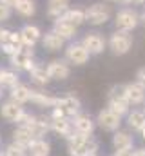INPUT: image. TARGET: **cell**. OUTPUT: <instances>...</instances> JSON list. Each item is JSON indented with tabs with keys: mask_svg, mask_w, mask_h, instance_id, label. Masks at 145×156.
Instances as JSON below:
<instances>
[{
	"mask_svg": "<svg viewBox=\"0 0 145 156\" xmlns=\"http://www.w3.org/2000/svg\"><path fill=\"white\" fill-rule=\"evenodd\" d=\"M33 47H22L20 51H16L13 56H9V64L13 69L16 71H31L35 67V60H33Z\"/></svg>",
	"mask_w": 145,
	"mask_h": 156,
	"instance_id": "7",
	"label": "cell"
},
{
	"mask_svg": "<svg viewBox=\"0 0 145 156\" xmlns=\"http://www.w3.org/2000/svg\"><path fill=\"white\" fill-rule=\"evenodd\" d=\"M2 94H4V93H2V85H0V98H2Z\"/></svg>",
	"mask_w": 145,
	"mask_h": 156,
	"instance_id": "41",
	"label": "cell"
},
{
	"mask_svg": "<svg viewBox=\"0 0 145 156\" xmlns=\"http://www.w3.org/2000/svg\"><path fill=\"white\" fill-rule=\"evenodd\" d=\"M0 156H4V154H0Z\"/></svg>",
	"mask_w": 145,
	"mask_h": 156,
	"instance_id": "46",
	"label": "cell"
},
{
	"mask_svg": "<svg viewBox=\"0 0 145 156\" xmlns=\"http://www.w3.org/2000/svg\"><path fill=\"white\" fill-rule=\"evenodd\" d=\"M125 93L131 102V105H143L145 104V87L140 82H129L125 83Z\"/></svg>",
	"mask_w": 145,
	"mask_h": 156,
	"instance_id": "15",
	"label": "cell"
},
{
	"mask_svg": "<svg viewBox=\"0 0 145 156\" xmlns=\"http://www.w3.org/2000/svg\"><path fill=\"white\" fill-rule=\"evenodd\" d=\"M9 16H11V5H7V4H4V2H0V24H2V22H5Z\"/></svg>",
	"mask_w": 145,
	"mask_h": 156,
	"instance_id": "31",
	"label": "cell"
},
{
	"mask_svg": "<svg viewBox=\"0 0 145 156\" xmlns=\"http://www.w3.org/2000/svg\"><path fill=\"white\" fill-rule=\"evenodd\" d=\"M22 115H24V107L20 104L13 102V100H7V102H4L0 105V116L4 118V120H7V122H13L15 123Z\"/></svg>",
	"mask_w": 145,
	"mask_h": 156,
	"instance_id": "16",
	"label": "cell"
},
{
	"mask_svg": "<svg viewBox=\"0 0 145 156\" xmlns=\"http://www.w3.org/2000/svg\"><path fill=\"white\" fill-rule=\"evenodd\" d=\"M53 31H55V33H58L62 38L67 42V40H72L74 37H76L78 27H76V26H72L71 22L64 20V18H58V20H55V22H53Z\"/></svg>",
	"mask_w": 145,
	"mask_h": 156,
	"instance_id": "18",
	"label": "cell"
},
{
	"mask_svg": "<svg viewBox=\"0 0 145 156\" xmlns=\"http://www.w3.org/2000/svg\"><path fill=\"white\" fill-rule=\"evenodd\" d=\"M58 96H53L51 93L40 91V89H31V102L40 109H53L56 105Z\"/></svg>",
	"mask_w": 145,
	"mask_h": 156,
	"instance_id": "14",
	"label": "cell"
},
{
	"mask_svg": "<svg viewBox=\"0 0 145 156\" xmlns=\"http://www.w3.org/2000/svg\"><path fill=\"white\" fill-rule=\"evenodd\" d=\"M0 144H2V138H0Z\"/></svg>",
	"mask_w": 145,
	"mask_h": 156,
	"instance_id": "44",
	"label": "cell"
},
{
	"mask_svg": "<svg viewBox=\"0 0 145 156\" xmlns=\"http://www.w3.org/2000/svg\"><path fill=\"white\" fill-rule=\"evenodd\" d=\"M16 51H20V47H16V45H13V44H9V42H7V44H2V45H0V53H2V55H7V56H13V55H15Z\"/></svg>",
	"mask_w": 145,
	"mask_h": 156,
	"instance_id": "30",
	"label": "cell"
},
{
	"mask_svg": "<svg viewBox=\"0 0 145 156\" xmlns=\"http://www.w3.org/2000/svg\"><path fill=\"white\" fill-rule=\"evenodd\" d=\"M134 156H145V145L143 147H136L134 149Z\"/></svg>",
	"mask_w": 145,
	"mask_h": 156,
	"instance_id": "36",
	"label": "cell"
},
{
	"mask_svg": "<svg viewBox=\"0 0 145 156\" xmlns=\"http://www.w3.org/2000/svg\"><path fill=\"white\" fill-rule=\"evenodd\" d=\"M122 120L123 116H120L118 113H114L112 109L104 107L98 115H96V125L107 133H116L120 127H122Z\"/></svg>",
	"mask_w": 145,
	"mask_h": 156,
	"instance_id": "6",
	"label": "cell"
},
{
	"mask_svg": "<svg viewBox=\"0 0 145 156\" xmlns=\"http://www.w3.org/2000/svg\"><path fill=\"white\" fill-rule=\"evenodd\" d=\"M69 5H71V0H47V16L53 20H58L69 9Z\"/></svg>",
	"mask_w": 145,
	"mask_h": 156,
	"instance_id": "21",
	"label": "cell"
},
{
	"mask_svg": "<svg viewBox=\"0 0 145 156\" xmlns=\"http://www.w3.org/2000/svg\"><path fill=\"white\" fill-rule=\"evenodd\" d=\"M15 9H16L18 15L29 18V16H33L36 13V4H35V0H16Z\"/></svg>",
	"mask_w": 145,
	"mask_h": 156,
	"instance_id": "27",
	"label": "cell"
},
{
	"mask_svg": "<svg viewBox=\"0 0 145 156\" xmlns=\"http://www.w3.org/2000/svg\"><path fill=\"white\" fill-rule=\"evenodd\" d=\"M11 33H13V31H9V29H4V27H0V45H2V44H7V42H9V37H11Z\"/></svg>",
	"mask_w": 145,
	"mask_h": 156,
	"instance_id": "33",
	"label": "cell"
},
{
	"mask_svg": "<svg viewBox=\"0 0 145 156\" xmlns=\"http://www.w3.org/2000/svg\"><path fill=\"white\" fill-rule=\"evenodd\" d=\"M64 20L71 22L72 26L80 27L82 24H85V9H80V7H69L64 15H62Z\"/></svg>",
	"mask_w": 145,
	"mask_h": 156,
	"instance_id": "24",
	"label": "cell"
},
{
	"mask_svg": "<svg viewBox=\"0 0 145 156\" xmlns=\"http://www.w3.org/2000/svg\"><path fill=\"white\" fill-rule=\"evenodd\" d=\"M18 83H20V80H18V73L15 69H2V75H0V85L2 87L13 89Z\"/></svg>",
	"mask_w": 145,
	"mask_h": 156,
	"instance_id": "28",
	"label": "cell"
},
{
	"mask_svg": "<svg viewBox=\"0 0 145 156\" xmlns=\"http://www.w3.org/2000/svg\"><path fill=\"white\" fill-rule=\"evenodd\" d=\"M143 109H145V104H143Z\"/></svg>",
	"mask_w": 145,
	"mask_h": 156,
	"instance_id": "45",
	"label": "cell"
},
{
	"mask_svg": "<svg viewBox=\"0 0 145 156\" xmlns=\"http://www.w3.org/2000/svg\"><path fill=\"white\" fill-rule=\"evenodd\" d=\"M27 153L31 156H49L51 154V144L45 138H36L27 145Z\"/></svg>",
	"mask_w": 145,
	"mask_h": 156,
	"instance_id": "23",
	"label": "cell"
},
{
	"mask_svg": "<svg viewBox=\"0 0 145 156\" xmlns=\"http://www.w3.org/2000/svg\"><path fill=\"white\" fill-rule=\"evenodd\" d=\"M80 42H82V45L91 53V56H98V55H102V53L107 49V40H105V37H104L102 33H98V31L85 33Z\"/></svg>",
	"mask_w": 145,
	"mask_h": 156,
	"instance_id": "8",
	"label": "cell"
},
{
	"mask_svg": "<svg viewBox=\"0 0 145 156\" xmlns=\"http://www.w3.org/2000/svg\"><path fill=\"white\" fill-rule=\"evenodd\" d=\"M134 78H136V82H140V83L145 87V67H140V69L136 71Z\"/></svg>",
	"mask_w": 145,
	"mask_h": 156,
	"instance_id": "34",
	"label": "cell"
},
{
	"mask_svg": "<svg viewBox=\"0 0 145 156\" xmlns=\"http://www.w3.org/2000/svg\"><path fill=\"white\" fill-rule=\"evenodd\" d=\"M109 2H116V0H109Z\"/></svg>",
	"mask_w": 145,
	"mask_h": 156,
	"instance_id": "42",
	"label": "cell"
},
{
	"mask_svg": "<svg viewBox=\"0 0 145 156\" xmlns=\"http://www.w3.org/2000/svg\"><path fill=\"white\" fill-rule=\"evenodd\" d=\"M72 127H74L76 133L93 136L94 127H96V120H93V116L87 115V113H80V115H76V116L72 118Z\"/></svg>",
	"mask_w": 145,
	"mask_h": 156,
	"instance_id": "12",
	"label": "cell"
},
{
	"mask_svg": "<svg viewBox=\"0 0 145 156\" xmlns=\"http://www.w3.org/2000/svg\"><path fill=\"white\" fill-rule=\"evenodd\" d=\"M0 75H2V69H0Z\"/></svg>",
	"mask_w": 145,
	"mask_h": 156,
	"instance_id": "43",
	"label": "cell"
},
{
	"mask_svg": "<svg viewBox=\"0 0 145 156\" xmlns=\"http://www.w3.org/2000/svg\"><path fill=\"white\" fill-rule=\"evenodd\" d=\"M120 5H140V0H116Z\"/></svg>",
	"mask_w": 145,
	"mask_h": 156,
	"instance_id": "35",
	"label": "cell"
},
{
	"mask_svg": "<svg viewBox=\"0 0 145 156\" xmlns=\"http://www.w3.org/2000/svg\"><path fill=\"white\" fill-rule=\"evenodd\" d=\"M140 24H142L140 13H138L134 7L125 5V7L118 9L116 15H114V27H116L118 31H129V33H133Z\"/></svg>",
	"mask_w": 145,
	"mask_h": 156,
	"instance_id": "4",
	"label": "cell"
},
{
	"mask_svg": "<svg viewBox=\"0 0 145 156\" xmlns=\"http://www.w3.org/2000/svg\"><path fill=\"white\" fill-rule=\"evenodd\" d=\"M0 2H4V4H7L11 7H15V4H16V0H0Z\"/></svg>",
	"mask_w": 145,
	"mask_h": 156,
	"instance_id": "37",
	"label": "cell"
},
{
	"mask_svg": "<svg viewBox=\"0 0 145 156\" xmlns=\"http://www.w3.org/2000/svg\"><path fill=\"white\" fill-rule=\"evenodd\" d=\"M9 100H13V102H16V104H20V105H24V104L31 102V89H29L27 85H24V83L15 85L13 89H9Z\"/></svg>",
	"mask_w": 145,
	"mask_h": 156,
	"instance_id": "22",
	"label": "cell"
},
{
	"mask_svg": "<svg viewBox=\"0 0 145 156\" xmlns=\"http://www.w3.org/2000/svg\"><path fill=\"white\" fill-rule=\"evenodd\" d=\"M140 5H142V7L145 9V0H140Z\"/></svg>",
	"mask_w": 145,
	"mask_h": 156,
	"instance_id": "40",
	"label": "cell"
},
{
	"mask_svg": "<svg viewBox=\"0 0 145 156\" xmlns=\"http://www.w3.org/2000/svg\"><path fill=\"white\" fill-rule=\"evenodd\" d=\"M91 58V53L82 45V42H74L65 47V60L71 66H85Z\"/></svg>",
	"mask_w": 145,
	"mask_h": 156,
	"instance_id": "9",
	"label": "cell"
},
{
	"mask_svg": "<svg viewBox=\"0 0 145 156\" xmlns=\"http://www.w3.org/2000/svg\"><path fill=\"white\" fill-rule=\"evenodd\" d=\"M111 147L112 151H127V149H133L134 147V136L133 133L127 129H118L116 133H112V138H111Z\"/></svg>",
	"mask_w": 145,
	"mask_h": 156,
	"instance_id": "11",
	"label": "cell"
},
{
	"mask_svg": "<svg viewBox=\"0 0 145 156\" xmlns=\"http://www.w3.org/2000/svg\"><path fill=\"white\" fill-rule=\"evenodd\" d=\"M107 107L118 113L120 116H127L131 111V102L125 93V83L112 85L107 91Z\"/></svg>",
	"mask_w": 145,
	"mask_h": 156,
	"instance_id": "2",
	"label": "cell"
},
{
	"mask_svg": "<svg viewBox=\"0 0 145 156\" xmlns=\"http://www.w3.org/2000/svg\"><path fill=\"white\" fill-rule=\"evenodd\" d=\"M33 140H35V138H33L29 127H26V125H16V129L13 131V142L20 144V145H24V147H27Z\"/></svg>",
	"mask_w": 145,
	"mask_h": 156,
	"instance_id": "25",
	"label": "cell"
},
{
	"mask_svg": "<svg viewBox=\"0 0 145 156\" xmlns=\"http://www.w3.org/2000/svg\"><path fill=\"white\" fill-rule=\"evenodd\" d=\"M140 20H142V24H143V26H145V9H143V13L140 15Z\"/></svg>",
	"mask_w": 145,
	"mask_h": 156,
	"instance_id": "38",
	"label": "cell"
},
{
	"mask_svg": "<svg viewBox=\"0 0 145 156\" xmlns=\"http://www.w3.org/2000/svg\"><path fill=\"white\" fill-rule=\"evenodd\" d=\"M51 131L67 140L72 133H74L72 120L71 118H51Z\"/></svg>",
	"mask_w": 145,
	"mask_h": 156,
	"instance_id": "17",
	"label": "cell"
},
{
	"mask_svg": "<svg viewBox=\"0 0 145 156\" xmlns=\"http://www.w3.org/2000/svg\"><path fill=\"white\" fill-rule=\"evenodd\" d=\"M26 153H27V147H24V145L13 142V144H9V145L5 147L4 156H26Z\"/></svg>",
	"mask_w": 145,
	"mask_h": 156,
	"instance_id": "29",
	"label": "cell"
},
{
	"mask_svg": "<svg viewBox=\"0 0 145 156\" xmlns=\"http://www.w3.org/2000/svg\"><path fill=\"white\" fill-rule=\"evenodd\" d=\"M33 118H35V115H31V113H26V111H24V115L18 118L15 123H16V125H27V123H29Z\"/></svg>",
	"mask_w": 145,
	"mask_h": 156,
	"instance_id": "32",
	"label": "cell"
},
{
	"mask_svg": "<svg viewBox=\"0 0 145 156\" xmlns=\"http://www.w3.org/2000/svg\"><path fill=\"white\" fill-rule=\"evenodd\" d=\"M140 134H142V142H143V145H145V129L140 133Z\"/></svg>",
	"mask_w": 145,
	"mask_h": 156,
	"instance_id": "39",
	"label": "cell"
},
{
	"mask_svg": "<svg viewBox=\"0 0 145 156\" xmlns=\"http://www.w3.org/2000/svg\"><path fill=\"white\" fill-rule=\"evenodd\" d=\"M29 75H31V80L35 82L36 85H40V87H44V85H47V83L51 82V76H49L45 66H38V64H36L35 67L29 71Z\"/></svg>",
	"mask_w": 145,
	"mask_h": 156,
	"instance_id": "26",
	"label": "cell"
},
{
	"mask_svg": "<svg viewBox=\"0 0 145 156\" xmlns=\"http://www.w3.org/2000/svg\"><path fill=\"white\" fill-rule=\"evenodd\" d=\"M42 44H44V49H47V51H51V53H56V51L64 49L65 40L62 38L58 33H55V31L51 29V31H47V33L42 37Z\"/></svg>",
	"mask_w": 145,
	"mask_h": 156,
	"instance_id": "20",
	"label": "cell"
},
{
	"mask_svg": "<svg viewBox=\"0 0 145 156\" xmlns=\"http://www.w3.org/2000/svg\"><path fill=\"white\" fill-rule=\"evenodd\" d=\"M125 123L131 133H142L145 129V109H131L125 116Z\"/></svg>",
	"mask_w": 145,
	"mask_h": 156,
	"instance_id": "13",
	"label": "cell"
},
{
	"mask_svg": "<svg viewBox=\"0 0 145 156\" xmlns=\"http://www.w3.org/2000/svg\"><path fill=\"white\" fill-rule=\"evenodd\" d=\"M133 45H134V37H133V33H129V31H118V29H116V31L111 33V37H109V40H107L109 51H111L114 56H123V55L131 53Z\"/></svg>",
	"mask_w": 145,
	"mask_h": 156,
	"instance_id": "3",
	"label": "cell"
},
{
	"mask_svg": "<svg viewBox=\"0 0 145 156\" xmlns=\"http://www.w3.org/2000/svg\"><path fill=\"white\" fill-rule=\"evenodd\" d=\"M45 67H47L51 80H55V82H64L71 76V64L65 58L64 60H51Z\"/></svg>",
	"mask_w": 145,
	"mask_h": 156,
	"instance_id": "10",
	"label": "cell"
},
{
	"mask_svg": "<svg viewBox=\"0 0 145 156\" xmlns=\"http://www.w3.org/2000/svg\"><path fill=\"white\" fill-rule=\"evenodd\" d=\"M82 113V102L74 94H65L58 96L56 105L51 109V118H74Z\"/></svg>",
	"mask_w": 145,
	"mask_h": 156,
	"instance_id": "1",
	"label": "cell"
},
{
	"mask_svg": "<svg viewBox=\"0 0 145 156\" xmlns=\"http://www.w3.org/2000/svg\"><path fill=\"white\" fill-rule=\"evenodd\" d=\"M20 35H22L24 47H35L36 42L44 37L42 31H40V27H38V26H31V24L24 26V27L20 29Z\"/></svg>",
	"mask_w": 145,
	"mask_h": 156,
	"instance_id": "19",
	"label": "cell"
},
{
	"mask_svg": "<svg viewBox=\"0 0 145 156\" xmlns=\"http://www.w3.org/2000/svg\"><path fill=\"white\" fill-rule=\"evenodd\" d=\"M111 16H112V9L105 2H96L85 7V22L89 26H94V27L105 26L111 20Z\"/></svg>",
	"mask_w": 145,
	"mask_h": 156,
	"instance_id": "5",
	"label": "cell"
}]
</instances>
